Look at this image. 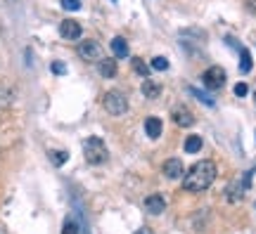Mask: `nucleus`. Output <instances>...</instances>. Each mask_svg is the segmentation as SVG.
Wrapping results in <instances>:
<instances>
[{
	"instance_id": "nucleus-1",
	"label": "nucleus",
	"mask_w": 256,
	"mask_h": 234,
	"mask_svg": "<svg viewBox=\"0 0 256 234\" xmlns=\"http://www.w3.org/2000/svg\"><path fill=\"white\" fill-rule=\"evenodd\" d=\"M216 175H218L216 173V163L209 161V159H202L183 175V189H188V192H204V189H209L214 185Z\"/></svg>"
},
{
	"instance_id": "nucleus-2",
	"label": "nucleus",
	"mask_w": 256,
	"mask_h": 234,
	"mask_svg": "<svg viewBox=\"0 0 256 234\" xmlns=\"http://www.w3.org/2000/svg\"><path fill=\"white\" fill-rule=\"evenodd\" d=\"M83 156L90 166H100L110 159V152H107V144L102 142V137H88L83 142Z\"/></svg>"
},
{
	"instance_id": "nucleus-3",
	"label": "nucleus",
	"mask_w": 256,
	"mask_h": 234,
	"mask_svg": "<svg viewBox=\"0 0 256 234\" xmlns=\"http://www.w3.org/2000/svg\"><path fill=\"white\" fill-rule=\"evenodd\" d=\"M102 104L107 109V114L121 116V114H126V109H128V97L121 90H110L104 95V99H102Z\"/></svg>"
},
{
	"instance_id": "nucleus-4",
	"label": "nucleus",
	"mask_w": 256,
	"mask_h": 234,
	"mask_svg": "<svg viewBox=\"0 0 256 234\" xmlns=\"http://www.w3.org/2000/svg\"><path fill=\"white\" fill-rule=\"evenodd\" d=\"M202 83L209 90H220L226 85V71L220 66H211V69H206V71L202 73Z\"/></svg>"
},
{
	"instance_id": "nucleus-5",
	"label": "nucleus",
	"mask_w": 256,
	"mask_h": 234,
	"mask_svg": "<svg viewBox=\"0 0 256 234\" xmlns=\"http://www.w3.org/2000/svg\"><path fill=\"white\" fill-rule=\"evenodd\" d=\"M78 54H81V59H86V62H100L102 47L95 40H83V43H78Z\"/></svg>"
},
{
	"instance_id": "nucleus-6",
	"label": "nucleus",
	"mask_w": 256,
	"mask_h": 234,
	"mask_svg": "<svg viewBox=\"0 0 256 234\" xmlns=\"http://www.w3.org/2000/svg\"><path fill=\"white\" fill-rule=\"evenodd\" d=\"M83 33V28L78 21H74V19H64L62 24H60V36L66 38V40H78Z\"/></svg>"
},
{
	"instance_id": "nucleus-7",
	"label": "nucleus",
	"mask_w": 256,
	"mask_h": 234,
	"mask_svg": "<svg viewBox=\"0 0 256 234\" xmlns=\"http://www.w3.org/2000/svg\"><path fill=\"white\" fill-rule=\"evenodd\" d=\"M171 116H174V121L178 123V126H183V128H190L192 123H194V114H192V111L185 107V104H178V107H174Z\"/></svg>"
},
{
	"instance_id": "nucleus-8",
	"label": "nucleus",
	"mask_w": 256,
	"mask_h": 234,
	"mask_svg": "<svg viewBox=\"0 0 256 234\" xmlns=\"http://www.w3.org/2000/svg\"><path fill=\"white\" fill-rule=\"evenodd\" d=\"M164 175L168 180H178V178H183L185 171H183V161L180 159H168L164 163Z\"/></svg>"
},
{
	"instance_id": "nucleus-9",
	"label": "nucleus",
	"mask_w": 256,
	"mask_h": 234,
	"mask_svg": "<svg viewBox=\"0 0 256 234\" xmlns=\"http://www.w3.org/2000/svg\"><path fill=\"white\" fill-rule=\"evenodd\" d=\"M166 208V201L162 194H150V197L145 199V211L147 213H152V216H159V213H164Z\"/></svg>"
},
{
	"instance_id": "nucleus-10",
	"label": "nucleus",
	"mask_w": 256,
	"mask_h": 234,
	"mask_svg": "<svg viewBox=\"0 0 256 234\" xmlns=\"http://www.w3.org/2000/svg\"><path fill=\"white\" fill-rule=\"evenodd\" d=\"M162 130H164V126H162V118L156 116H147L145 118V133L150 140H156V137L162 135Z\"/></svg>"
},
{
	"instance_id": "nucleus-11",
	"label": "nucleus",
	"mask_w": 256,
	"mask_h": 234,
	"mask_svg": "<svg viewBox=\"0 0 256 234\" xmlns=\"http://www.w3.org/2000/svg\"><path fill=\"white\" fill-rule=\"evenodd\" d=\"M140 90H142L145 99H156L159 95H162V83H159V81H152V78H145Z\"/></svg>"
},
{
	"instance_id": "nucleus-12",
	"label": "nucleus",
	"mask_w": 256,
	"mask_h": 234,
	"mask_svg": "<svg viewBox=\"0 0 256 234\" xmlns=\"http://www.w3.org/2000/svg\"><path fill=\"white\" fill-rule=\"evenodd\" d=\"M110 47H112V52H114V57H119V59L128 57V43H126V38L116 36V38H114V40L110 43Z\"/></svg>"
},
{
	"instance_id": "nucleus-13",
	"label": "nucleus",
	"mask_w": 256,
	"mask_h": 234,
	"mask_svg": "<svg viewBox=\"0 0 256 234\" xmlns=\"http://www.w3.org/2000/svg\"><path fill=\"white\" fill-rule=\"evenodd\" d=\"M98 66H100V73L104 78H114V76H116V62H114V59H104V57H102L100 62H98Z\"/></svg>"
},
{
	"instance_id": "nucleus-14",
	"label": "nucleus",
	"mask_w": 256,
	"mask_h": 234,
	"mask_svg": "<svg viewBox=\"0 0 256 234\" xmlns=\"http://www.w3.org/2000/svg\"><path fill=\"white\" fill-rule=\"evenodd\" d=\"M202 149V137L200 135H190L185 140V152L188 154H197Z\"/></svg>"
},
{
	"instance_id": "nucleus-15",
	"label": "nucleus",
	"mask_w": 256,
	"mask_h": 234,
	"mask_svg": "<svg viewBox=\"0 0 256 234\" xmlns=\"http://www.w3.org/2000/svg\"><path fill=\"white\" fill-rule=\"evenodd\" d=\"M130 64H133V71L140 73L142 78H147V73H150V69H152V66H147V64L142 62L140 57H133V59H130Z\"/></svg>"
},
{
	"instance_id": "nucleus-16",
	"label": "nucleus",
	"mask_w": 256,
	"mask_h": 234,
	"mask_svg": "<svg viewBox=\"0 0 256 234\" xmlns=\"http://www.w3.org/2000/svg\"><path fill=\"white\" fill-rule=\"evenodd\" d=\"M240 71H242V73L252 71V54H249V50H244V47H242V62H240Z\"/></svg>"
},
{
	"instance_id": "nucleus-17",
	"label": "nucleus",
	"mask_w": 256,
	"mask_h": 234,
	"mask_svg": "<svg viewBox=\"0 0 256 234\" xmlns=\"http://www.w3.org/2000/svg\"><path fill=\"white\" fill-rule=\"evenodd\" d=\"M190 92L194 95V97L200 99V102H204L206 107H214V97H209L206 92H202V90H197V88H190Z\"/></svg>"
},
{
	"instance_id": "nucleus-18",
	"label": "nucleus",
	"mask_w": 256,
	"mask_h": 234,
	"mask_svg": "<svg viewBox=\"0 0 256 234\" xmlns=\"http://www.w3.org/2000/svg\"><path fill=\"white\" fill-rule=\"evenodd\" d=\"M150 66H152L154 71H166V69H168V59H166V57H154Z\"/></svg>"
},
{
	"instance_id": "nucleus-19",
	"label": "nucleus",
	"mask_w": 256,
	"mask_h": 234,
	"mask_svg": "<svg viewBox=\"0 0 256 234\" xmlns=\"http://www.w3.org/2000/svg\"><path fill=\"white\" fill-rule=\"evenodd\" d=\"M66 159H69V154L66 152H50V161L55 163V166H64Z\"/></svg>"
},
{
	"instance_id": "nucleus-20",
	"label": "nucleus",
	"mask_w": 256,
	"mask_h": 234,
	"mask_svg": "<svg viewBox=\"0 0 256 234\" xmlns=\"http://www.w3.org/2000/svg\"><path fill=\"white\" fill-rule=\"evenodd\" d=\"M62 7L69 12H76V9H81V0H62Z\"/></svg>"
},
{
	"instance_id": "nucleus-21",
	"label": "nucleus",
	"mask_w": 256,
	"mask_h": 234,
	"mask_svg": "<svg viewBox=\"0 0 256 234\" xmlns=\"http://www.w3.org/2000/svg\"><path fill=\"white\" fill-rule=\"evenodd\" d=\"M62 234H78V225H76L74 220H66L62 227Z\"/></svg>"
},
{
	"instance_id": "nucleus-22",
	"label": "nucleus",
	"mask_w": 256,
	"mask_h": 234,
	"mask_svg": "<svg viewBox=\"0 0 256 234\" xmlns=\"http://www.w3.org/2000/svg\"><path fill=\"white\" fill-rule=\"evenodd\" d=\"M247 92H249L247 83H238V85H235V95H238V97H244Z\"/></svg>"
},
{
	"instance_id": "nucleus-23",
	"label": "nucleus",
	"mask_w": 256,
	"mask_h": 234,
	"mask_svg": "<svg viewBox=\"0 0 256 234\" xmlns=\"http://www.w3.org/2000/svg\"><path fill=\"white\" fill-rule=\"evenodd\" d=\"M52 73L62 76V73H66V66H64L62 62H52Z\"/></svg>"
},
{
	"instance_id": "nucleus-24",
	"label": "nucleus",
	"mask_w": 256,
	"mask_h": 234,
	"mask_svg": "<svg viewBox=\"0 0 256 234\" xmlns=\"http://www.w3.org/2000/svg\"><path fill=\"white\" fill-rule=\"evenodd\" d=\"M244 5H247L249 12H254L256 14V0H244Z\"/></svg>"
},
{
	"instance_id": "nucleus-25",
	"label": "nucleus",
	"mask_w": 256,
	"mask_h": 234,
	"mask_svg": "<svg viewBox=\"0 0 256 234\" xmlns=\"http://www.w3.org/2000/svg\"><path fill=\"white\" fill-rule=\"evenodd\" d=\"M136 234H154V232H150V230H147V227H142V230H138Z\"/></svg>"
}]
</instances>
